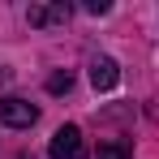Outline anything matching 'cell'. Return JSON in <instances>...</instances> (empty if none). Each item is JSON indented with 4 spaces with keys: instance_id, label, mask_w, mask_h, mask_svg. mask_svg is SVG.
Listing matches in <instances>:
<instances>
[{
    "instance_id": "cell-6",
    "label": "cell",
    "mask_w": 159,
    "mask_h": 159,
    "mask_svg": "<svg viewBox=\"0 0 159 159\" xmlns=\"http://www.w3.org/2000/svg\"><path fill=\"white\" fill-rule=\"evenodd\" d=\"M69 90H73V73L69 69H56L48 78V95H69Z\"/></svg>"
},
{
    "instance_id": "cell-8",
    "label": "cell",
    "mask_w": 159,
    "mask_h": 159,
    "mask_svg": "<svg viewBox=\"0 0 159 159\" xmlns=\"http://www.w3.org/2000/svg\"><path fill=\"white\" fill-rule=\"evenodd\" d=\"M4 82H13V69H0V86H4Z\"/></svg>"
},
{
    "instance_id": "cell-1",
    "label": "cell",
    "mask_w": 159,
    "mask_h": 159,
    "mask_svg": "<svg viewBox=\"0 0 159 159\" xmlns=\"http://www.w3.org/2000/svg\"><path fill=\"white\" fill-rule=\"evenodd\" d=\"M39 120V107L22 99V95H4L0 99V125H9V129H30Z\"/></svg>"
},
{
    "instance_id": "cell-3",
    "label": "cell",
    "mask_w": 159,
    "mask_h": 159,
    "mask_svg": "<svg viewBox=\"0 0 159 159\" xmlns=\"http://www.w3.org/2000/svg\"><path fill=\"white\" fill-rule=\"evenodd\" d=\"M73 17V4H65V0H56V4H30L26 9V22L34 30H43V26H65Z\"/></svg>"
},
{
    "instance_id": "cell-5",
    "label": "cell",
    "mask_w": 159,
    "mask_h": 159,
    "mask_svg": "<svg viewBox=\"0 0 159 159\" xmlns=\"http://www.w3.org/2000/svg\"><path fill=\"white\" fill-rule=\"evenodd\" d=\"M99 159H133V142L107 138V142H99Z\"/></svg>"
},
{
    "instance_id": "cell-4",
    "label": "cell",
    "mask_w": 159,
    "mask_h": 159,
    "mask_svg": "<svg viewBox=\"0 0 159 159\" xmlns=\"http://www.w3.org/2000/svg\"><path fill=\"white\" fill-rule=\"evenodd\" d=\"M90 86L95 90H116L120 86V65L112 56H95L90 60Z\"/></svg>"
},
{
    "instance_id": "cell-2",
    "label": "cell",
    "mask_w": 159,
    "mask_h": 159,
    "mask_svg": "<svg viewBox=\"0 0 159 159\" xmlns=\"http://www.w3.org/2000/svg\"><path fill=\"white\" fill-rule=\"evenodd\" d=\"M48 155L52 159H86V142H82V129L78 125H60L48 142Z\"/></svg>"
},
{
    "instance_id": "cell-7",
    "label": "cell",
    "mask_w": 159,
    "mask_h": 159,
    "mask_svg": "<svg viewBox=\"0 0 159 159\" xmlns=\"http://www.w3.org/2000/svg\"><path fill=\"white\" fill-rule=\"evenodd\" d=\"M107 9H112L107 0H86V13H107Z\"/></svg>"
}]
</instances>
